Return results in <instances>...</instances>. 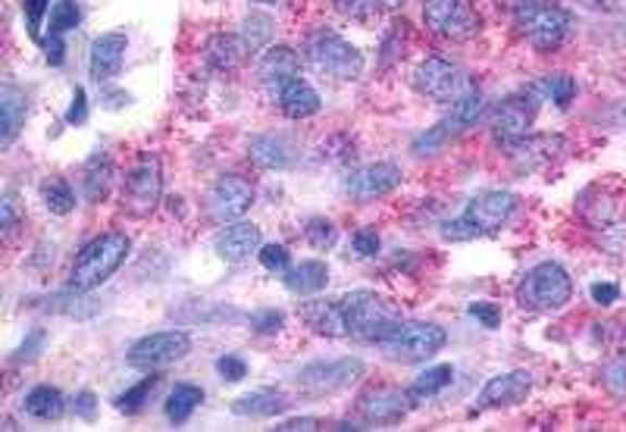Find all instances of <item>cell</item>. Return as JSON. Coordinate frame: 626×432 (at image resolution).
Wrapping results in <instances>:
<instances>
[{"label": "cell", "instance_id": "28", "mask_svg": "<svg viewBox=\"0 0 626 432\" xmlns=\"http://www.w3.org/2000/svg\"><path fill=\"white\" fill-rule=\"evenodd\" d=\"M326 282H329V267H326L323 260H304L295 270H289V276H285V285L295 295H300V298L323 292Z\"/></svg>", "mask_w": 626, "mask_h": 432}, {"label": "cell", "instance_id": "25", "mask_svg": "<svg viewBox=\"0 0 626 432\" xmlns=\"http://www.w3.org/2000/svg\"><path fill=\"white\" fill-rule=\"evenodd\" d=\"M25 113H28V98L16 85H3L0 88V145L10 148L25 126Z\"/></svg>", "mask_w": 626, "mask_h": 432}, {"label": "cell", "instance_id": "10", "mask_svg": "<svg viewBox=\"0 0 626 432\" xmlns=\"http://www.w3.org/2000/svg\"><path fill=\"white\" fill-rule=\"evenodd\" d=\"M188 351H192V335H188V332L163 330L138 338V342L132 345V351H128V363H132L135 370L154 373V370H160V367H170L175 360H182Z\"/></svg>", "mask_w": 626, "mask_h": 432}, {"label": "cell", "instance_id": "24", "mask_svg": "<svg viewBox=\"0 0 626 432\" xmlns=\"http://www.w3.org/2000/svg\"><path fill=\"white\" fill-rule=\"evenodd\" d=\"M245 57H248V45H245V38H238V35H210L207 38V45H204V60L217 70V73H232V70H238L242 63H245Z\"/></svg>", "mask_w": 626, "mask_h": 432}, {"label": "cell", "instance_id": "13", "mask_svg": "<svg viewBox=\"0 0 626 432\" xmlns=\"http://www.w3.org/2000/svg\"><path fill=\"white\" fill-rule=\"evenodd\" d=\"M479 113H482V95H479L476 88H470L464 98H457V101L451 103V113L439 126H432L426 135H420V138L414 141V151L432 153L439 145H445L451 135H457V132H464L467 126H474L476 120H479Z\"/></svg>", "mask_w": 626, "mask_h": 432}, {"label": "cell", "instance_id": "51", "mask_svg": "<svg viewBox=\"0 0 626 432\" xmlns=\"http://www.w3.org/2000/svg\"><path fill=\"white\" fill-rule=\"evenodd\" d=\"M279 432H310V430H320V420L317 417H298V420H285V423H279L275 427Z\"/></svg>", "mask_w": 626, "mask_h": 432}, {"label": "cell", "instance_id": "3", "mask_svg": "<svg viewBox=\"0 0 626 432\" xmlns=\"http://www.w3.org/2000/svg\"><path fill=\"white\" fill-rule=\"evenodd\" d=\"M128 235L125 232H103L95 242H88L78 257H75L73 270H70V285L78 292H91L100 282H107L128 257Z\"/></svg>", "mask_w": 626, "mask_h": 432}, {"label": "cell", "instance_id": "22", "mask_svg": "<svg viewBox=\"0 0 626 432\" xmlns=\"http://www.w3.org/2000/svg\"><path fill=\"white\" fill-rule=\"evenodd\" d=\"M260 242H263V235H260V226H254V223H232L229 230H223L217 235V255L229 260V263H242V260H248L254 251H260Z\"/></svg>", "mask_w": 626, "mask_h": 432}, {"label": "cell", "instance_id": "11", "mask_svg": "<svg viewBox=\"0 0 626 432\" xmlns=\"http://www.w3.org/2000/svg\"><path fill=\"white\" fill-rule=\"evenodd\" d=\"M414 85H417L420 95H426V98H432V101L439 103H454L474 88L470 78L464 76V70L449 63V60H442V57L424 60L420 70H417V76H414Z\"/></svg>", "mask_w": 626, "mask_h": 432}, {"label": "cell", "instance_id": "42", "mask_svg": "<svg viewBox=\"0 0 626 432\" xmlns=\"http://www.w3.org/2000/svg\"><path fill=\"white\" fill-rule=\"evenodd\" d=\"M332 7L348 20H370L376 13L373 0H332Z\"/></svg>", "mask_w": 626, "mask_h": 432}, {"label": "cell", "instance_id": "40", "mask_svg": "<svg viewBox=\"0 0 626 432\" xmlns=\"http://www.w3.org/2000/svg\"><path fill=\"white\" fill-rule=\"evenodd\" d=\"M285 326V313L282 310H260L250 317V330L260 332V335H273Z\"/></svg>", "mask_w": 626, "mask_h": 432}, {"label": "cell", "instance_id": "30", "mask_svg": "<svg viewBox=\"0 0 626 432\" xmlns=\"http://www.w3.org/2000/svg\"><path fill=\"white\" fill-rule=\"evenodd\" d=\"M250 160L257 163V166H263V170H285L289 166V148H285V141L282 138H275V135H257V138H250Z\"/></svg>", "mask_w": 626, "mask_h": 432}, {"label": "cell", "instance_id": "20", "mask_svg": "<svg viewBox=\"0 0 626 432\" xmlns=\"http://www.w3.org/2000/svg\"><path fill=\"white\" fill-rule=\"evenodd\" d=\"M125 51H128V41H125L123 32H107L91 41V60H88V70L95 82H110L113 76H120L123 70Z\"/></svg>", "mask_w": 626, "mask_h": 432}, {"label": "cell", "instance_id": "35", "mask_svg": "<svg viewBox=\"0 0 626 432\" xmlns=\"http://www.w3.org/2000/svg\"><path fill=\"white\" fill-rule=\"evenodd\" d=\"M157 385H160V377H157V373H150V377H145L138 385L125 388L123 395L116 398V410H123V414H138V410L150 402V395H154V388H157Z\"/></svg>", "mask_w": 626, "mask_h": 432}, {"label": "cell", "instance_id": "27", "mask_svg": "<svg viewBox=\"0 0 626 432\" xmlns=\"http://www.w3.org/2000/svg\"><path fill=\"white\" fill-rule=\"evenodd\" d=\"M279 107H282V113L292 116V120H307V116H314V113L320 110V95H317L304 78H295V82H289V85L279 91Z\"/></svg>", "mask_w": 626, "mask_h": 432}, {"label": "cell", "instance_id": "45", "mask_svg": "<svg viewBox=\"0 0 626 432\" xmlns=\"http://www.w3.org/2000/svg\"><path fill=\"white\" fill-rule=\"evenodd\" d=\"M50 0H23V10L25 16H28V32L38 38V32H41V23H45V13H48Z\"/></svg>", "mask_w": 626, "mask_h": 432}, {"label": "cell", "instance_id": "44", "mask_svg": "<svg viewBox=\"0 0 626 432\" xmlns=\"http://www.w3.org/2000/svg\"><path fill=\"white\" fill-rule=\"evenodd\" d=\"M470 317L479 320L486 330H499L501 326V307L492 305V301H476V305H470Z\"/></svg>", "mask_w": 626, "mask_h": 432}, {"label": "cell", "instance_id": "50", "mask_svg": "<svg viewBox=\"0 0 626 432\" xmlns=\"http://www.w3.org/2000/svg\"><path fill=\"white\" fill-rule=\"evenodd\" d=\"M0 226H3V232L16 226V198L13 195H3V201H0Z\"/></svg>", "mask_w": 626, "mask_h": 432}, {"label": "cell", "instance_id": "47", "mask_svg": "<svg viewBox=\"0 0 626 432\" xmlns=\"http://www.w3.org/2000/svg\"><path fill=\"white\" fill-rule=\"evenodd\" d=\"M85 120H88V98H85L82 88H75L73 103H70V110H66V123H70V126H82Z\"/></svg>", "mask_w": 626, "mask_h": 432}, {"label": "cell", "instance_id": "26", "mask_svg": "<svg viewBox=\"0 0 626 432\" xmlns=\"http://www.w3.org/2000/svg\"><path fill=\"white\" fill-rule=\"evenodd\" d=\"M292 407L289 395L285 392H275V388H257V392H248L242 398L232 402V414L235 417H257V420H267V417H275V414H285Z\"/></svg>", "mask_w": 626, "mask_h": 432}, {"label": "cell", "instance_id": "46", "mask_svg": "<svg viewBox=\"0 0 626 432\" xmlns=\"http://www.w3.org/2000/svg\"><path fill=\"white\" fill-rule=\"evenodd\" d=\"M351 245H354V251L360 257L379 255V235H376V230H357L354 238H351Z\"/></svg>", "mask_w": 626, "mask_h": 432}, {"label": "cell", "instance_id": "19", "mask_svg": "<svg viewBox=\"0 0 626 432\" xmlns=\"http://www.w3.org/2000/svg\"><path fill=\"white\" fill-rule=\"evenodd\" d=\"M564 148H567V141L561 135H524L520 141L507 145V157L514 160V166L520 173H532V170L549 166Z\"/></svg>", "mask_w": 626, "mask_h": 432}, {"label": "cell", "instance_id": "8", "mask_svg": "<svg viewBox=\"0 0 626 432\" xmlns=\"http://www.w3.org/2000/svg\"><path fill=\"white\" fill-rule=\"evenodd\" d=\"M123 198L125 213L132 217H148L157 210V203L163 198V170L157 157H142L123 178Z\"/></svg>", "mask_w": 626, "mask_h": 432}, {"label": "cell", "instance_id": "49", "mask_svg": "<svg viewBox=\"0 0 626 432\" xmlns=\"http://www.w3.org/2000/svg\"><path fill=\"white\" fill-rule=\"evenodd\" d=\"M617 298H621V288H617L614 282H596V285H592V301H596V305L607 307L614 305Z\"/></svg>", "mask_w": 626, "mask_h": 432}, {"label": "cell", "instance_id": "9", "mask_svg": "<svg viewBox=\"0 0 626 432\" xmlns=\"http://www.w3.org/2000/svg\"><path fill=\"white\" fill-rule=\"evenodd\" d=\"M424 23L429 32H435L449 41H470L482 28L474 0H426Z\"/></svg>", "mask_w": 626, "mask_h": 432}, {"label": "cell", "instance_id": "4", "mask_svg": "<svg viewBox=\"0 0 626 432\" xmlns=\"http://www.w3.org/2000/svg\"><path fill=\"white\" fill-rule=\"evenodd\" d=\"M514 26L536 51H554L570 32V13L554 0H520L514 10Z\"/></svg>", "mask_w": 626, "mask_h": 432}, {"label": "cell", "instance_id": "43", "mask_svg": "<svg viewBox=\"0 0 626 432\" xmlns=\"http://www.w3.org/2000/svg\"><path fill=\"white\" fill-rule=\"evenodd\" d=\"M217 370H220V377H223L225 382H242L248 377V363L238 355L220 357V360H217Z\"/></svg>", "mask_w": 626, "mask_h": 432}, {"label": "cell", "instance_id": "39", "mask_svg": "<svg viewBox=\"0 0 626 432\" xmlns=\"http://www.w3.org/2000/svg\"><path fill=\"white\" fill-rule=\"evenodd\" d=\"M545 88H549V98L557 107H567V103L574 101L576 95V82L570 76H551L545 82Z\"/></svg>", "mask_w": 626, "mask_h": 432}, {"label": "cell", "instance_id": "15", "mask_svg": "<svg viewBox=\"0 0 626 432\" xmlns=\"http://www.w3.org/2000/svg\"><path fill=\"white\" fill-rule=\"evenodd\" d=\"M254 203V185L245 176H223L210 192V217L217 223H229L245 217Z\"/></svg>", "mask_w": 626, "mask_h": 432}, {"label": "cell", "instance_id": "54", "mask_svg": "<svg viewBox=\"0 0 626 432\" xmlns=\"http://www.w3.org/2000/svg\"><path fill=\"white\" fill-rule=\"evenodd\" d=\"M376 3V13L379 10H398V7H404V0H373Z\"/></svg>", "mask_w": 626, "mask_h": 432}, {"label": "cell", "instance_id": "48", "mask_svg": "<svg viewBox=\"0 0 626 432\" xmlns=\"http://www.w3.org/2000/svg\"><path fill=\"white\" fill-rule=\"evenodd\" d=\"M75 417H82V420H95V414H98V398H95V392H78L75 395Z\"/></svg>", "mask_w": 626, "mask_h": 432}, {"label": "cell", "instance_id": "18", "mask_svg": "<svg viewBox=\"0 0 626 432\" xmlns=\"http://www.w3.org/2000/svg\"><path fill=\"white\" fill-rule=\"evenodd\" d=\"M401 185V170L395 163H370L357 173H351L345 188H348L351 198L357 201H376V198H385L389 192H395Z\"/></svg>", "mask_w": 626, "mask_h": 432}, {"label": "cell", "instance_id": "12", "mask_svg": "<svg viewBox=\"0 0 626 432\" xmlns=\"http://www.w3.org/2000/svg\"><path fill=\"white\" fill-rule=\"evenodd\" d=\"M360 377H364L360 357H335V360L307 363L298 373V385L307 395H332L339 388H348L351 382H357Z\"/></svg>", "mask_w": 626, "mask_h": 432}, {"label": "cell", "instance_id": "32", "mask_svg": "<svg viewBox=\"0 0 626 432\" xmlns=\"http://www.w3.org/2000/svg\"><path fill=\"white\" fill-rule=\"evenodd\" d=\"M451 380H454V367H451V363L429 367V370H424V373L417 377V382L410 385V395H414V402L432 398V395H439L442 388H449Z\"/></svg>", "mask_w": 626, "mask_h": 432}, {"label": "cell", "instance_id": "6", "mask_svg": "<svg viewBox=\"0 0 626 432\" xmlns=\"http://www.w3.org/2000/svg\"><path fill=\"white\" fill-rule=\"evenodd\" d=\"M445 342H449V335L442 326L417 320V323H398L379 342V348L385 351V357L401 360V363H420V360L439 355L445 348Z\"/></svg>", "mask_w": 626, "mask_h": 432}, {"label": "cell", "instance_id": "1", "mask_svg": "<svg viewBox=\"0 0 626 432\" xmlns=\"http://www.w3.org/2000/svg\"><path fill=\"white\" fill-rule=\"evenodd\" d=\"M517 210V195L501 192V188H489L470 198V203L461 210V217H454L445 223L442 238L445 242H474V238H486L495 235L507 226V220Z\"/></svg>", "mask_w": 626, "mask_h": 432}, {"label": "cell", "instance_id": "34", "mask_svg": "<svg viewBox=\"0 0 626 432\" xmlns=\"http://www.w3.org/2000/svg\"><path fill=\"white\" fill-rule=\"evenodd\" d=\"M110 182H113V166L107 157H95L88 173H85V195L88 201H100L107 192H110Z\"/></svg>", "mask_w": 626, "mask_h": 432}, {"label": "cell", "instance_id": "52", "mask_svg": "<svg viewBox=\"0 0 626 432\" xmlns=\"http://www.w3.org/2000/svg\"><path fill=\"white\" fill-rule=\"evenodd\" d=\"M45 57H48L50 66L63 63V35H50L48 41H45Z\"/></svg>", "mask_w": 626, "mask_h": 432}, {"label": "cell", "instance_id": "23", "mask_svg": "<svg viewBox=\"0 0 626 432\" xmlns=\"http://www.w3.org/2000/svg\"><path fill=\"white\" fill-rule=\"evenodd\" d=\"M298 317L326 338H345V320H342V307L339 298H317V301H304L298 307Z\"/></svg>", "mask_w": 626, "mask_h": 432}, {"label": "cell", "instance_id": "14", "mask_svg": "<svg viewBox=\"0 0 626 432\" xmlns=\"http://www.w3.org/2000/svg\"><path fill=\"white\" fill-rule=\"evenodd\" d=\"M410 388H398V385H373L357 398V414L367 423H398L401 417H407L410 410Z\"/></svg>", "mask_w": 626, "mask_h": 432}, {"label": "cell", "instance_id": "37", "mask_svg": "<svg viewBox=\"0 0 626 432\" xmlns=\"http://www.w3.org/2000/svg\"><path fill=\"white\" fill-rule=\"evenodd\" d=\"M270 38H273V23H270V16L254 13V16L245 20V45H248V51H260Z\"/></svg>", "mask_w": 626, "mask_h": 432}, {"label": "cell", "instance_id": "41", "mask_svg": "<svg viewBox=\"0 0 626 432\" xmlns=\"http://www.w3.org/2000/svg\"><path fill=\"white\" fill-rule=\"evenodd\" d=\"M257 255H260L263 270H270V273H289V251H285L282 245H263Z\"/></svg>", "mask_w": 626, "mask_h": 432}, {"label": "cell", "instance_id": "55", "mask_svg": "<svg viewBox=\"0 0 626 432\" xmlns=\"http://www.w3.org/2000/svg\"><path fill=\"white\" fill-rule=\"evenodd\" d=\"M257 3H275V0H257Z\"/></svg>", "mask_w": 626, "mask_h": 432}, {"label": "cell", "instance_id": "33", "mask_svg": "<svg viewBox=\"0 0 626 432\" xmlns=\"http://www.w3.org/2000/svg\"><path fill=\"white\" fill-rule=\"evenodd\" d=\"M41 201H45L50 213L66 217L75 207V195L63 178H48V182H41Z\"/></svg>", "mask_w": 626, "mask_h": 432}, {"label": "cell", "instance_id": "7", "mask_svg": "<svg viewBox=\"0 0 626 432\" xmlns=\"http://www.w3.org/2000/svg\"><path fill=\"white\" fill-rule=\"evenodd\" d=\"M307 60L317 73L339 78V82L360 78L364 73V53L335 32H317L307 41Z\"/></svg>", "mask_w": 626, "mask_h": 432}, {"label": "cell", "instance_id": "29", "mask_svg": "<svg viewBox=\"0 0 626 432\" xmlns=\"http://www.w3.org/2000/svg\"><path fill=\"white\" fill-rule=\"evenodd\" d=\"M63 410H66V398L53 385H35L25 395V414L35 417V420H60Z\"/></svg>", "mask_w": 626, "mask_h": 432}, {"label": "cell", "instance_id": "38", "mask_svg": "<svg viewBox=\"0 0 626 432\" xmlns=\"http://www.w3.org/2000/svg\"><path fill=\"white\" fill-rule=\"evenodd\" d=\"M304 238H307L317 251H326V248H332V245H335L339 230H335V223H332V220L317 217V220H310V223L304 226Z\"/></svg>", "mask_w": 626, "mask_h": 432}, {"label": "cell", "instance_id": "17", "mask_svg": "<svg viewBox=\"0 0 626 432\" xmlns=\"http://www.w3.org/2000/svg\"><path fill=\"white\" fill-rule=\"evenodd\" d=\"M298 73H300L298 51L289 48V45H275V48H270V51L263 53V60H260V66H257V82L263 85L267 95L279 98V91H282L289 82H295Z\"/></svg>", "mask_w": 626, "mask_h": 432}, {"label": "cell", "instance_id": "21", "mask_svg": "<svg viewBox=\"0 0 626 432\" xmlns=\"http://www.w3.org/2000/svg\"><path fill=\"white\" fill-rule=\"evenodd\" d=\"M532 388V377L526 370H514V373H499L482 385L479 392V405L482 407H514L526 402Z\"/></svg>", "mask_w": 626, "mask_h": 432}, {"label": "cell", "instance_id": "16", "mask_svg": "<svg viewBox=\"0 0 626 432\" xmlns=\"http://www.w3.org/2000/svg\"><path fill=\"white\" fill-rule=\"evenodd\" d=\"M532 120H536V98L532 95H514L499 107L495 123H492V135H495L499 145L507 148V145H514L524 135H529Z\"/></svg>", "mask_w": 626, "mask_h": 432}, {"label": "cell", "instance_id": "53", "mask_svg": "<svg viewBox=\"0 0 626 432\" xmlns=\"http://www.w3.org/2000/svg\"><path fill=\"white\" fill-rule=\"evenodd\" d=\"M38 342H45V332L41 330L32 332V338H28V342L23 345V355L16 357V360H32V357L38 355V351H35V345H38Z\"/></svg>", "mask_w": 626, "mask_h": 432}, {"label": "cell", "instance_id": "5", "mask_svg": "<svg viewBox=\"0 0 626 432\" xmlns=\"http://www.w3.org/2000/svg\"><path fill=\"white\" fill-rule=\"evenodd\" d=\"M570 298H574L570 273L561 263H554V260H545V263L532 267L520 280V285H517V305L524 307V310H536V313L561 310Z\"/></svg>", "mask_w": 626, "mask_h": 432}, {"label": "cell", "instance_id": "36", "mask_svg": "<svg viewBox=\"0 0 626 432\" xmlns=\"http://www.w3.org/2000/svg\"><path fill=\"white\" fill-rule=\"evenodd\" d=\"M82 23V10L75 0H57L50 10V35H66Z\"/></svg>", "mask_w": 626, "mask_h": 432}, {"label": "cell", "instance_id": "31", "mask_svg": "<svg viewBox=\"0 0 626 432\" xmlns=\"http://www.w3.org/2000/svg\"><path fill=\"white\" fill-rule=\"evenodd\" d=\"M204 402V392H200L198 385H192V382H179L173 392H170V398H167V417H170V423H185L198 405Z\"/></svg>", "mask_w": 626, "mask_h": 432}, {"label": "cell", "instance_id": "2", "mask_svg": "<svg viewBox=\"0 0 626 432\" xmlns=\"http://www.w3.org/2000/svg\"><path fill=\"white\" fill-rule=\"evenodd\" d=\"M345 335L357 342H382L401 323V310L376 292H351L339 298Z\"/></svg>", "mask_w": 626, "mask_h": 432}]
</instances>
